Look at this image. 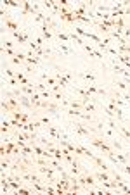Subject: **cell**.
<instances>
[{
    "label": "cell",
    "mask_w": 130,
    "mask_h": 195,
    "mask_svg": "<svg viewBox=\"0 0 130 195\" xmlns=\"http://www.w3.org/2000/svg\"><path fill=\"white\" fill-rule=\"evenodd\" d=\"M21 12H23V16H35V17L40 14L37 4H31V2H28V0L21 2Z\"/></svg>",
    "instance_id": "7a4b0ae2"
},
{
    "label": "cell",
    "mask_w": 130,
    "mask_h": 195,
    "mask_svg": "<svg viewBox=\"0 0 130 195\" xmlns=\"http://www.w3.org/2000/svg\"><path fill=\"white\" fill-rule=\"evenodd\" d=\"M78 119H81V121H87L88 124H90V123H94V116H92V114H87L85 111H81V114H80V117H78Z\"/></svg>",
    "instance_id": "5bb4252c"
},
{
    "label": "cell",
    "mask_w": 130,
    "mask_h": 195,
    "mask_svg": "<svg viewBox=\"0 0 130 195\" xmlns=\"http://www.w3.org/2000/svg\"><path fill=\"white\" fill-rule=\"evenodd\" d=\"M83 78H85L87 81H88V83H96V79H97V78H96V74H94L92 71H88V73H85V74H83Z\"/></svg>",
    "instance_id": "2e32d148"
},
{
    "label": "cell",
    "mask_w": 130,
    "mask_h": 195,
    "mask_svg": "<svg viewBox=\"0 0 130 195\" xmlns=\"http://www.w3.org/2000/svg\"><path fill=\"white\" fill-rule=\"evenodd\" d=\"M2 52H4V54H7V55H9V57H14V55H16V50H14V48H4V47H2Z\"/></svg>",
    "instance_id": "d6986e66"
},
{
    "label": "cell",
    "mask_w": 130,
    "mask_h": 195,
    "mask_svg": "<svg viewBox=\"0 0 130 195\" xmlns=\"http://www.w3.org/2000/svg\"><path fill=\"white\" fill-rule=\"evenodd\" d=\"M5 74L9 76V78H16V73H14L11 68H5Z\"/></svg>",
    "instance_id": "cb8c5ba5"
},
{
    "label": "cell",
    "mask_w": 130,
    "mask_h": 195,
    "mask_svg": "<svg viewBox=\"0 0 130 195\" xmlns=\"http://www.w3.org/2000/svg\"><path fill=\"white\" fill-rule=\"evenodd\" d=\"M116 28H120V30H125V21H123V17H118V19H116Z\"/></svg>",
    "instance_id": "44dd1931"
},
{
    "label": "cell",
    "mask_w": 130,
    "mask_h": 195,
    "mask_svg": "<svg viewBox=\"0 0 130 195\" xmlns=\"http://www.w3.org/2000/svg\"><path fill=\"white\" fill-rule=\"evenodd\" d=\"M83 111H85V112H92V114H96V111H97V106H96L94 102H87L85 106H83Z\"/></svg>",
    "instance_id": "7c38bea8"
},
{
    "label": "cell",
    "mask_w": 130,
    "mask_h": 195,
    "mask_svg": "<svg viewBox=\"0 0 130 195\" xmlns=\"http://www.w3.org/2000/svg\"><path fill=\"white\" fill-rule=\"evenodd\" d=\"M71 128L75 130L78 135H81V137H85L87 140L94 135V130L92 128H85V124H81L80 121H71Z\"/></svg>",
    "instance_id": "6da1fadb"
},
{
    "label": "cell",
    "mask_w": 130,
    "mask_h": 195,
    "mask_svg": "<svg viewBox=\"0 0 130 195\" xmlns=\"http://www.w3.org/2000/svg\"><path fill=\"white\" fill-rule=\"evenodd\" d=\"M30 121H31L30 114H24V112H23V116H21V123H24V124H26V123H30Z\"/></svg>",
    "instance_id": "7402d4cb"
},
{
    "label": "cell",
    "mask_w": 130,
    "mask_h": 195,
    "mask_svg": "<svg viewBox=\"0 0 130 195\" xmlns=\"http://www.w3.org/2000/svg\"><path fill=\"white\" fill-rule=\"evenodd\" d=\"M35 42H37L40 47H45V45H47V43H45V40H43L42 37H37V38H35Z\"/></svg>",
    "instance_id": "603a6c76"
},
{
    "label": "cell",
    "mask_w": 130,
    "mask_h": 195,
    "mask_svg": "<svg viewBox=\"0 0 130 195\" xmlns=\"http://www.w3.org/2000/svg\"><path fill=\"white\" fill-rule=\"evenodd\" d=\"M47 86H49V85H43V83H35V88H37V92H45V90H47Z\"/></svg>",
    "instance_id": "ffe728a7"
},
{
    "label": "cell",
    "mask_w": 130,
    "mask_h": 195,
    "mask_svg": "<svg viewBox=\"0 0 130 195\" xmlns=\"http://www.w3.org/2000/svg\"><path fill=\"white\" fill-rule=\"evenodd\" d=\"M4 23H5V28H7V30H9L11 33L19 31V30H21V28H19V23H16L11 16H9V14H7L5 17H4Z\"/></svg>",
    "instance_id": "277c9868"
},
{
    "label": "cell",
    "mask_w": 130,
    "mask_h": 195,
    "mask_svg": "<svg viewBox=\"0 0 130 195\" xmlns=\"http://www.w3.org/2000/svg\"><path fill=\"white\" fill-rule=\"evenodd\" d=\"M42 5L45 7V9H50V11H52V0H45Z\"/></svg>",
    "instance_id": "d4e9b609"
},
{
    "label": "cell",
    "mask_w": 130,
    "mask_h": 195,
    "mask_svg": "<svg viewBox=\"0 0 130 195\" xmlns=\"http://www.w3.org/2000/svg\"><path fill=\"white\" fill-rule=\"evenodd\" d=\"M2 4L5 7H16V9H21V2H16V0H2Z\"/></svg>",
    "instance_id": "4fadbf2b"
},
{
    "label": "cell",
    "mask_w": 130,
    "mask_h": 195,
    "mask_svg": "<svg viewBox=\"0 0 130 195\" xmlns=\"http://www.w3.org/2000/svg\"><path fill=\"white\" fill-rule=\"evenodd\" d=\"M2 47H4V48H12V47H14V43H12L11 40H5V42H4V45H2Z\"/></svg>",
    "instance_id": "484cf974"
},
{
    "label": "cell",
    "mask_w": 130,
    "mask_h": 195,
    "mask_svg": "<svg viewBox=\"0 0 130 195\" xmlns=\"http://www.w3.org/2000/svg\"><path fill=\"white\" fill-rule=\"evenodd\" d=\"M0 106H2V111H5V112H9V114H12V107L9 106V102L5 100V99H4V100H2V104H0Z\"/></svg>",
    "instance_id": "e0dca14e"
},
{
    "label": "cell",
    "mask_w": 130,
    "mask_h": 195,
    "mask_svg": "<svg viewBox=\"0 0 130 195\" xmlns=\"http://www.w3.org/2000/svg\"><path fill=\"white\" fill-rule=\"evenodd\" d=\"M128 45H130V43H128Z\"/></svg>",
    "instance_id": "4316f807"
},
{
    "label": "cell",
    "mask_w": 130,
    "mask_h": 195,
    "mask_svg": "<svg viewBox=\"0 0 130 195\" xmlns=\"http://www.w3.org/2000/svg\"><path fill=\"white\" fill-rule=\"evenodd\" d=\"M11 121H5L4 119V123H2V128H0V131H2V135H5V133H9V130H11Z\"/></svg>",
    "instance_id": "9a60e30c"
},
{
    "label": "cell",
    "mask_w": 130,
    "mask_h": 195,
    "mask_svg": "<svg viewBox=\"0 0 130 195\" xmlns=\"http://www.w3.org/2000/svg\"><path fill=\"white\" fill-rule=\"evenodd\" d=\"M68 37H70V40H71V42H75V43H78V45H81V47H85V45H87V43H83V38H81V37H78V35H76V33L75 31H73V33H68Z\"/></svg>",
    "instance_id": "30bf717a"
},
{
    "label": "cell",
    "mask_w": 130,
    "mask_h": 195,
    "mask_svg": "<svg viewBox=\"0 0 130 195\" xmlns=\"http://www.w3.org/2000/svg\"><path fill=\"white\" fill-rule=\"evenodd\" d=\"M42 79L45 81V85H50V86H54V85H59V83H57V79H56L54 76H47L45 73L42 74Z\"/></svg>",
    "instance_id": "8fae6325"
},
{
    "label": "cell",
    "mask_w": 130,
    "mask_h": 195,
    "mask_svg": "<svg viewBox=\"0 0 130 195\" xmlns=\"http://www.w3.org/2000/svg\"><path fill=\"white\" fill-rule=\"evenodd\" d=\"M17 99H19V104H21L24 109H28V111H35V107H33V104H31V99H30L28 95H24L21 92V95H17Z\"/></svg>",
    "instance_id": "5b68a950"
},
{
    "label": "cell",
    "mask_w": 130,
    "mask_h": 195,
    "mask_svg": "<svg viewBox=\"0 0 130 195\" xmlns=\"http://www.w3.org/2000/svg\"><path fill=\"white\" fill-rule=\"evenodd\" d=\"M59 17H61V21L71 23V24L75 23V14H73V9H71V11H68V12H66V14H61Z\"/></svg>",
    "instance_id": "9c48e42d"
},
{
    "label": "cell",
    "mask_w": 130,
    "mask_h": 195,
    "mask_svg": "<svg viewBox=\"0 0 130 195\" xmlns=\"http://www.w3.org/2000/svg\"><path fill=\"white\" fill-rule=\"evenodd\" d=\"M54 78L57 79V83H59L63 88H70V86H71V83L64 78V76H63V74L59 73V71H56V73H54Z\"/></svg>",
    "instance_id": "8992f818"
},
{
    "label": "cell",
    "mask_w": 130,
    "mask_h": 195,
    "mask_svg": "<svg viewBox=\"0 0 130 195\" xmlns=\"http://www.w3.org/2000/svg\"><path fill=\"white\" fill-rule=\"evenodd\" d=\"M113 86L114 88H120V90H123V92H127V93L130 95V86L125 81H120V79H114L113 81Z\"/></svg>",
    "instance_id": "ba28073f"
},
{
    "label": "cell",
    "mask_w": 130,
    "mask_h": 195,
    "mask_svg": "<svg viewBox=\"0 0 130 195\" xmlns=\"http://www.w3.org/2000/svg\"><path fill=\"white\" fill-rule=\"evenodd\" d=\"M94 178L97 179L99 183H103V181H109V179L113 178V176H111V173H108V171H103V169H99L97 168V171H94Z\"/></svg>",
    "instance_id": "3957f363"
},
{
    "label": "cell",
    "mask_w": 130,
    "mask_h": 195,
    "mask_svg": "<svg viewBox=\"0 0 130 195\" xmlns=\"http://www.w3.org/2000/svg\"><path fill=\"white\" fill-rule=\"evenodd\" d=\"M12 37L16 38V42L19 43V45H28L26 37H24V31H23V30H19V31H14V33H12Z\"/></svg>",
    "instance_id": "52a82bcc"
},
{
    "label": "cell",
    "mask_w": 130,
    "mask_h": 195,
    "mask_svg": "<svg viewBox=\"0 0 130 195\" xmlns=\"http://www.w3.org/2000/svg\"><path fill=\"white\" fill-rule=\"evenodd\" d=\"M59 48H61V50H63L64 54H73V52H75V50H73L71 47H68L66 43H61V42H59Z\"/></svg>",
    "instance_id": "ac0fdd59"
}]
</instances>
